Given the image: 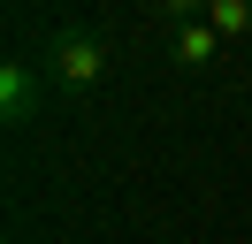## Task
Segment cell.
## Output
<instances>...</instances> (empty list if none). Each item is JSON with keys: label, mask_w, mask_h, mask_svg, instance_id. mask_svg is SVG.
I'll return each mask as SVG.
<instances>
[{"label": "cell", "mask_w": 252, "mask_h": 244, "mask_svg": "<svg viewBox=\"0 0 252 244\" xmlns=\"http://www.w3.org/2000/svg\"><path fill=\"white\" fill-rule=\"evenodd\" d=\"M199 15L221 30V46H229V38H252V0H206Z\"/></svg>", "instance_id": "cell-3"}, {"label": "cell", "mask_w": 252, "mask_h": 244, "mask_svg": "<svg viewBox=\"0 0 252 244\" xmlns=\"http://www.w3.org/2000/svg\"><path fill=\"white\" fill-rule=\"evenodd\" d=\"M31 92H38V69H31V61H0V115H8V122L31 115Z\"/></svg>", "instance_id": "cell-2"}, {"label": "cell", "mask_w": 252, "mask_h": 244, "mask_svg": "<svg viewBox=\"0 0 252 244\" xmlns=\"http://www.w3.org/2000/svg\"><path fill=\"white\" fill-rule=\"evenodd\" d=\"M107 69H115V54H107V38H99L92 23H62V30H46V61H38V76H46L54 92L84 99V92L107 84Z\"/></svg>", "instance_id": "cell-1"}]
</instances>
